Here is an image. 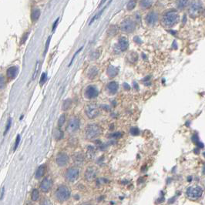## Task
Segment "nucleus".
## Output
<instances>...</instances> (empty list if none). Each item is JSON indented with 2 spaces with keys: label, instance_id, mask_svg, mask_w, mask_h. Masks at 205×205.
Returning a JSON list of instances; mask_svg holds the SVG:
<instances>
[{
  "label": "nucleus",
  "instance_id": "1",
  "mask_svg": "<svg viewBox=\"0 0 205 205\" xmlns=\"http://www.w3.org/2000/svg\"><path fill=\"white\" fill-rule=\"evenodd\" d=\"M178 20H179V16H178L177 12L175 11L167 12L163 17V22L164 25L168 26V27H171L175 25Z\"/></svg>",
  "mask_w": 205,
  "mask_h": 205
},
{
  "label": "nucleus",
  "instance_id": "2",
  "mask_svg": "<svg viewBox=\"0 0 205 205\" xmlns=\"http://www.w3.org/2000/svg\"><path fill=\"white\" fill-rule=\"evenodd\" d=\"M186 193L190 200L196 201L201 197L203 194V189L199 186H192L188 188Z\"/></svg>",
  "mask_w": 205,
  "mask_h": 205
},
{
  "label": "nucleus",
  "instance_id": "3",
  "mask_svg": "<svg viewBox=\"0 0 205 205\" xmlns=\"http://www.w3.org/2000/svg\"><path fill=\"white\" fill-rule=\"evenodd\" d=\"M101 133V128L97 124H90L86 129V137L89 140L96 138Z\"/></svg>",
  "mask_w": 205,
  "mask_h": 205
},
{
  "label": "nucleus",
  "instance_id": "4",
  "mask_svg": "<svg viewBox=\"0 0 205 205\" xmlns=\"http://www.w3.org/2000/svg\"><path fill=\"white\" fill-rule=\"evenodd\" d=\"M70 197V191L66 186H60L56 191V197L59 201H65Z\"/></svg>",
  "mask_w": 205,
  "mask_h": 205
},
{
  "label": "nucleus",
  "instance_id": "5",
  "mask_svg": "<svg viewBox=\"0 0 205 205\" xmlns=\"http://www.w3.org/2000/svg\"><path fill=\"white\" fill-rule=\"evenodd\" d=\"M202 2L199 0H195L191 3L189 9V14L191 17H197L202 10Z\"/></svg>",
  "mask_w": 205,
  "mask_h": 205
},
{
  "label": "nucleus",
  "instance_id": "6",
  "mask_svg": "<svg viewBox=\"0 0 205 205\" xmlns=\"http://www.w3.org/2000/svg\"><path fill=\"white\" fill-rule=\"evenodd\" d=\"M136 25L135 22L130 19H126L122 22L121 25H120V29L121 31L127 33H130L134 31Z\"/></svg>",
  "mask_w": 205,
  "mask_h": 205
},
{
  "label": "nucleus",
  "instance_id": "7",
  "mask_svg": "<svg viewBox=\"0 0 205 205\" xmlns=\"http://www.w3.org/2000/svg\"><path fill=\"white\" fill-rule=\"evenodd\" d=\"M86 114L90 119H93L95 117H97L100 113L99 111V109H98V106L96 104H89L86 106Z\"/></svg>",
  "mask_w": 205,
  "mask_h": 205
},
{
  "label": "nucleus",
  "instance_id": "8",
  "mask_svg": "<svg viewBox=\"0 0 205 205\" xmlns=\"http://www.w3.org/2000/svg\"><path fill=\"white\" fill-rule=\"evenodd\" d=\"M80 128V120L77 117H72L69 121L67 127V131L68 133H75Z\"/></svg>",
  "mask_w": 205,
  "mask_h": 205
},
{
  "label": "nucleus",
  "instance_id": "9",
  "mask_svg": "<svg viewBox=\"0 0 205 205\" xmlns=\"http://www.w3.org/2000/svg\"><path fill=\"white\" fill-rule=\"evenodd\" d=\"M79 174V169L76 167H70L67 171L66 174V178L67 180H69L70 182H74L76 181V179L78 178Z\"/></svg>",
  "mask_w": 205,
  "mask_h": 205
},
{
  "label": "nucleus",
  "instance_id": "10",
  "mask_svg": "<svg viewBox=\"0 0 205 205\" xmlns=\"http://www.w3.org/2000/svg\"><path fill=\"white\" fill-rule=\"evenodd\" d=\"M99 95V90L95 86H89L85 90V96L87 99H94Z\"/></svg>",
  "mask_w": 205,
  "mask_h": 205
},
{
  "label": "nucleus",
  "instance_id": "11",
  "mask_svg": "<svg viewBox=\"0 0 205 205\" xmlns=\"http://www.w3.org/2000/svg\"><path fill=\"white\" fill-rule=\"evenodd\" d=\"M52 186H53V180H51V178L46 177L43 179L41 184H40V189L43 192L46 193V192L50 191Z\"/></svg>",
  "mask_w": 205,
  "mask_h": 205
},
{
  "label": "nucleus",
  "instance_id": "12",
  "mask_svg": "<svg viewBox=\"0 0 205 205\" xmlns=\"http://www.w3.org/2000/svg\"><path fill=\"white\" fill-rule=\"evenodd\" d=\"M56 162L59 167L66 166L69 162V156L64 153H60L57 155Z\"/></svg>",
  "mask_w": 205,
  "mask_h": 205
},
{
  "label": "nucleus",
  "instance_id": "13",
  "mask_svg": "<svg viewBox=\"0 0 205 205\" xmlns=\"http://www.w3.org/2000/svg\"><path fill=\"white\" fill-rule=\"evenodd\" d=\"M97 170L95 167H89L85 173V178L87 181H93L96 177Z\"/></svg>",
  "mask_w": 205,
  "mask_h": 205
},
{
  "label": "nucleus",
  "instance_id": "14",
  "mask_svg": "<svg viewBox=\"0 0 205 205\" xmlns=\"http://www.w3.org/2000/svg\"><path fill=\"white\" fill-rule=\"evenodd\" d=\"M157 20H158V16H157V14L153 12H151V13H149L148 15L146 16V22L148 25L153 26V25H154L156 23Z\"/></svg>",
  "mask_w": 205,
  "mask_h": 205
},
{
  "label": "nucleus",
  "instance_id": "15",
  "mask_svg": "<svg viewBox=\"0 0 205 205\" xmlns=\"http://www.w3.org/2000/svg\"><path fill=\"white\" fill-rule=\"evenodd\" d=\"M106 89H107V91L109 94L111 95H114L117 93L118 91V89H119V85L115 81H113V82H109L106 86Z\"/></svg>",
  "mask_w": 205,
  "mask_h": 205
},
{
  "label": "nucleus",
  "instance_id": "16",
  "mask_svg": "<svg viewBox=\"0 0 205 205\" xmlns=\"http://www.w3.org/2000/svg\"><path fill=\"white\" fill-rule=\"evenodd\" d=\"M129 46V43L128 40L125 37H120L118 42V48L121 52L127 50V48Z\"/></svg>",
  "mask_w": 205,
  "mask_h": 205
},
{
  "label": "nucleus",
  "instance_id": "17",
  "mask_svg": "<svg viewBox=\"0 0 205 205\" xmlns=\"http://www.w3.org/2000/svg\"><path fill=\"white\" fill-rule=\"evenodd\" d=\"M18 72H19V69H18L17 67H9V68L7 70L6 75H7V76H8L9 78L15 79L16 77V76H17Z\"/></svg>",
  "mask_w": 205,
  "mask_h": 205
},
{
  "label": "nucleus",
  "instance_id": "18",
  "mask_svg": "<svg viewBox=\"0 0 205 205\" xmlns=\"http://www.w3.org/2000/svg\"><path fill=\"white\" fill-rule=\"evenodd\" d=\"M107 75L109 77H114V76H117L119 72V70L117 67H113V66H109L107 69Z\"/></svg>",
  "mask_w": 205,
  "mask_h": 205
},
{
  "label": "nucleus",
  "instance_id": "19",
  "mask_svg": "<svg viewBox=\"0 0 205 205\" xmlns=\"http://www.w3.org/2000/svg\"><path fill=\"white\" fill-rule=\"evenodd\" d=\"M40 14H41V12L39 9L38 8H35L33 9L31 12V20L33 22H36L38 20H39V16H40Z\"/></svg>",
  "mask_w": 205,
  "mask_h": 205
},
{
  "label": "nucleus",
  "instance_id": "20",
  "mask_svg": "<svg viewBox=\"0 0 205 205\" xmlns=\"http://www.w3.org/2000/svg\"><path fill=\"white\" fill-rule=\"evenodd\" d=\"M45 170H46V166L45 165H41L39 166V168L37 169L36 172H35V178L36 179H40L43 176L44 173H45Z\"/></svg>",
  "mask_w": 205,
  "mask_h": 205
},
{
  "label": "nucleus",
  "instance_id": "21",
  "mask_svg": "<svg viewBox=\"0 0 205 205\" xmlns=\"http://www.w3.org/2000/svg\"><path fill=\"white\" fill-rule=\"evenodd\" d=\"M98 73V69L96 67H92L88 72V77L90 79H93L96 77Z\"/></svg>",
  "mask_w": 205,
  "mask_h": 205
},
{
  "label": "nucleus",
  "instance_id": "22",
  "mask_svg": "<svg viewBox=\"0 0 205 205\" xmlns=\"http://www.w3.org/2000/svg\"><path fill=\"white\" fill-rule=\"evenodd\" d=\"M188 0H177V6L178 9H183L188 6Z\"/></svg>",
  "mask_w": 205,
  "mask_h": 205
},
{
  "label": "nucleus",
  "instance_id": "23",
  "mask_svg": "<svg viewBox=\"0 0 205 205\" xmlns=\"http://www.w3.org/2000/svg\"><path fill=\"white\" fill-rule=\"evenodd\" d=\"M152 5V1L151 0H141V6L143 9H147L151 7Z\"/></svg>",
  "mask_w": 205,
  "mask_h": 205
},
{
  "label": "nucleus",
  "instance_id": "24",
  "mask_svg": "<svg viewBox=\"0 0 205 205\" xmlns=\"http://www.w3.org/2000/svg\"><path fill=\"white\" fill-rule=\"evenodd\" d=\"M39 197V191H38V190L34 189L33 191H32V193H31L32 201H38Z\"/></svg>",
  "mask_w": 205,
  "mask_h": 205
},
{
  "label": "nucleus",
  "instance_id": "25",
  "mask_svg": "<svg viewBox=\"0 0 205 205\" xmlns=\"http://www.w3.org/2000/svg\"><path fill=\"white\" fill-rule=\"evenodd\" d=\"M63 136H64V134H63V131L61 130L57 129V130H55L54 137L56 139H57V140H60V139H63Z\"/></svg>",
  "mask_w": 205,
  "mask_h": 205
},
{
  "label": "nucleus",
  "instance_id": "26",
  "mask_svg": "<svg viewBox=\"0 0 205 205\" xmlns=\"http://www.w3.org/2000/svg\"><path fill=\"white\" fill-rule=\"evenodd\" d=\"M136 5H137V0H130L129 2L127 3V9L133 10L136 7Z\"/></svg>",
  "mask_w": 205,
  "mask_h": 205
},
{
  "label": "nucleus",
  "instance_id": "27",
  "mask_svg": "<svg viewBox=\"0 0 205 205\" xmlns=\"http://www.w3.org/2000/svg\"><path fill=\"white\" fill-rule=\"evenodd\" d=\"M71 104H72V101L71 100H64L63 104V110H67L71 106Z\"/></svg>",
  "mask_w": 205,
  "mask_h": 205
},
{
  "label": "nucleus",
  "instance_id": "28",
  "mask_svg": "<svg viewBox=\"0 0 205 205\" xmlns=\"http://www.w3.org/2000/svg\"><path fill=\"white\" fill-rule=\"evenodd\" d=\"M65 122H66V116H65V114H63V115L60 116L59 119L58 126L59 127H63V124L65 123Z\"/></svg>",
  "mask_w": 205,
  "mask_h": 205
},
{
  "label": "nucleus",
  "instance_id": "29",
  "mask_svg": "<svg viewBox=\"0 0 205 205\" xmlns=\"http://www.w3.org/2000/svg\"><path fill=\"white\" fill-rule=\"evenodd\" d=\"M11 126H12V119H11V118H9L8 121H7V123H6V130H5L4 135H6V133H7V132L9 130Z\"/></svg>",
  "mask_w": 205,
  "mask_h": 205
},
{
  "label": "nucleus",
  "instance_id": "30",
  "mask_svg": "<svg viewBox=\"0 0 205 205\" xmlns=\"http://www.w3.org/2000/svg\"><path fill=\"white\" fill-rule=\"evenodd\" d=\"M47 80V75L46 72H43V74H42L41 77H40V81H39V83H40V85H43V84L45 83L46 82Z\"/></svg>",
  "mask_w": 205,
  "mask_h": 205
},
{
  "label": "nucleus",
  "instance_id": "31",
  "mask_svg": "<svg viewBox=\"0 0 205 205\" xmlns=\"http://www.w3.org/2000/svg\"><path fill=\"white\" fill-rule=\"evenodd\" d=\"M140 133V130L137 127H132L130 129V134L133 136H137Z\"/></svg>",
  "mask_w": 205,
  "mask_h": 205
},
{
  "label": "nucleus",
  "instance_id": "32",
  "mask_svg": "<svg viewBox=\"0 0 205 205\" xmlns=\"http://www.w3.org/2000/svg\"><path fill=\"white\" fill-rule=\"evenodd\" d=\"M5 85H6V81H5L4 76L0 74V90L3 89L5 87Z\"/></svg>",
  "mask_w": 205,
  "mask_h": 205
},
{
  "label": "nucleus",
  "instance_id": "33",
  "mask_svg": "<svg viewBox=\"0 0 205 205\" xmlns=\"http://www.w3.org/2000/svg\"><path fill=\"white\" fill-rule=\"evenodd\" d=\"M20 135H18L17 137H16V143H15V146H14V151H16V149H17L18 146H19V144H20Z\"/></svg>",
  "mask_w": 205,
  "mask_h": 205
},
{
  "label": "nucleus",
  "instance_id": "34",
  "mask_svg": "<svg viewBox=\"0 0 205 205\" xmlns=\"http://www.w3.org/2000/svg\"><path fill=\"white\" fill-rule=\"evenodd\" d=\"M110 137H112V138H120V137H122V134L120 133H119V132H117V133H112L110 136H109Z\"/></svg>",
  "mask_w": 205,
  "mask_h": 205
},
{
  "label": "nucleus",
  "instance_id": "35",
  "mask_svg": "<svg viewBox=\"0 0 205 205\" xmlns=\"http://www.w3.org/2000/svg\"><path fill=\"white\" fill-rule=\"evenodd\" d=\"M50 39H51V36H49V38H48V39H47L46 43V47H45V51H44V53H46L47 51H48V48H49V43H50Z\"/></svg>",
  "mask_w": 205,
  "mask_h": 205
},
{
  "label": "nucleus",
  "instance_id": "36",
  "mask_svg": "<svg viewBox=\"0 0 205 205\" xmlns=\"http://www.w3.org/2000/svg\"><path fill=\"white\" fill-rule=\"evenodd\" d=\"M29 33H26L24 34V35L22 36V40H21V44H23L24 43H25V41H26V39H28V36H29Z\"/></svg>",
  "mask_w": 205,
  "mask_h": 205
},
{
  "label": "nucleus",
  "instance_id": "37",
  "mask_svg": "<svg viewBox=\"0 0 205 205\" xmlns=\"http://www.w3.org/2000/svg\"><path fill=\"white\" fill-rule=\"evenodd\" d=\"M82 49H83V47H81V48H80V49H79V50H78V51H76V53H75V54H74V56H73V57H72V59H71V61H70V65H69V66H71V64H72V61L74 60V59H75V57H76V55L78 54V53H80V51L82 50Z\"/></svg>",
  "mask_w": 205,
  "mask_h": 205
},
{
  "label": "nucleus",
  "instance_id": "38",
  "mask_svg": "<svg viewBox=\"0 0 205 205\" xmlns=\"http://www.w3.org/2000/svg\"><path fill=\"white\" fill-rule=\"evenodd\" d=\"M123 88H124V90H129L130 89V86L129 84L127 83H124L123 85Z\"/></svg>",
  "mask_w": 205,
  "mask_h": 205
},
{
  "label": "nucleus",
  "instance_id": "39",
  "mask_svg": "<svg viewBox=\"0 0 205 205\" xmlns=\"http://www.w3.org/2000/svg\"><path fill=\"white\" fill-rule=\"evenodd\" d=\"M59 20V18H57V20H56V22H55L54 23H53V31H54L55 29H56V28H57V24H58Z\"/></svg>",
  "mask_w": 205,
  "mask_h": 205
},
{
  "label": "nucleus",
  "instance_id": "40",
  "mask_svg": "<svg viewBox=\"0 0 205 205\" xmlns=\"http://www.w3.org/2000/svg\"><path fill=\"white\" fill-rule=\"evenodd\" d=\"M98 57H99V53H96V52H94V53L91 55V58L93 59H96L98 58Z\"/></svg>",
  "mask_w": 205,
  "mask_h": 205
},
{
  "label": "nucleus",
  "instance_id": "41",
  "mask_svg": "<svg viewBox=\"0 0 205 205\" xmlns=\"http://www.w3.org/2000/svg\"><path fill=\"white\" fill-rule=\"evenodd\" d=\"M134 41L136 42V43H138L139 44H141V43H142V41L141 40V39L139 37H137V36H135L134 37Z\"/></svg>",
  "mask_w": 205,
  "mask_h": 205
},
{
  "label": "nucleus",
  "instance_id": "42",
  "mask_svg": "<svg viewBox=\"0 0 205 205\" xmlns=\"http://www.w3.org/2000/svg\"><path fill=\"white\" fill-rule=\"evenodd\" d=\"M133 87H134L135 90H138V85L136 82H133Z\"/></svg>",
  "mask_w": 205,
  "mask_h": 205
},
{
  "label": "nucleus",
  "instance_id": "43",
  "mask_svg": "<svg viewBox=\"0 0 205 205\" xmlns=\"http://www.w3.org/2000/svg\"><path fill=\"white\" fill-rule=\"evenodd\" d=\"M106 2V0H102V2H100V6H102V5L104 4V2Z\"/></svg>",
  "mask_w": 205,
  "mask_h": 205
},
{
  "label": "nucleus",
  "instance_id": "44",
  "mask_svg": "<svg viewBox=\"0 0 205 205\" xmlns=\"http://www.w3.org/2000/svg\"><path fill=\"white\" fill-rule=\"evenodd\" d=\"M204 174H205V166L204 167Z\"/></svg>",
  "mask_w": 205,
  "mask_h": 205
},
{
  "label": "nucleus",
  "instance_id": "45",
  "mask_svg": "<svg viewBox=\"0 0 205 205\" xmlns=\"http://www.w3.org/2000/svg\"><path fill=\"white\" fill-rule=\"evenodd\" d=\"M203 154H204V157H205V152H204Z\"/></svg>",
  "mask_w": 205,
  "mask_h": 205
}]
</instances>
